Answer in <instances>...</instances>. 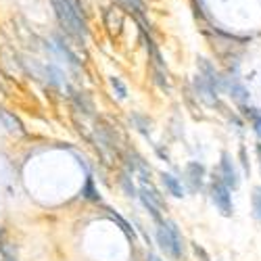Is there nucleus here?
Listing matches in <instances>:
<instances>
[{"label":"nucleus","instance_id":"4","mask_svg":"<svg viewBox=\"0 0 261 261\" xmlns=\"http://www.w3.org/2000/svg\"><path fill=\"white\" fill-rule=\"evenodd\" d=\"M194 88H197V96L201 100H205L207 105H215L217 102V96H215V88L213 86L199 73L197 77H194Z\"/></svg>","mask_w":261,"mask_h":261},{"label":"nucleus","instance_id":"5","mask_svg":"<svg viewBox=\"0 0 261 261\" xmlns=\"http://www.w3.org/2000/svg\"><path fill=\"white\" fill-rule=\"evenodd\" d=\"M161 182L165 184V188L169 190L171 197H176V199L184 197V186L176 176H171V173H161Z\"/></svg>","mask_w":261,"mask_h":261},{"label":"nucleus","instance_id":"14","mask_svg":"<svg viewBox=\"0 0 261 261\" xmlns=\"http://www.w3.org/2000/svg\"><path fill=\"white\" fill-rule=\"evenodd\" d=\"M241 157H243V167H245V171H249V161H247V153H245V146L241 148Z\"/></svg>","mask_w":261,"mask_h":261},{"label":"nucleus","instance_id":"1","mask_svg":"<svg viewBox=\"0 0 261 261\" xmlns=\"http://www.w3.org/2000/svg\"><path fill=\"white\" fill-rule=\"evenodd\" d=\"M155 236H157L159 249L165 255H169L173 259L182 257V236H180V232H178V228H176V224H173V222H161L157 226Z\"/></svg>","mask_w":261,"mask_h":261},{"label":"nucleus","instance_id":"15","mask_svg":"<svg viewBox=\"0 0 261 261\" xmlns=\"http://www.w3.org/2000/svg\"><path fill=\"white\" fill-rule=\"evenodd\" d=\"M3 259H5V261H13V259H11V257H9V255H7V251H5V253H3Z\"/></svg>","mask_w":261,"mask_h":261},{"label":"nucleus","instance_id":"10","mask_svg":"<svg viewBox=\"0 0 261 261\" xmlns=\"http://www.w3.org/2000/svg\"><path fill=\"white\" fill-rule=\"evenodd\" d=\"M111 217H113V220H115V222H117V224L121 226V230H123V232H125V234H127L129 238H132V241H134V230H132V228H129V224H127L125 220H121V217H119L117 213H115V215L111 213Z\"/></svg>","mask_w":261,"mask_h":261},{"label":"nucleus","instance_id":"11","mask_svg":"<svg viewBox=\"0 0 261 261\" xmlns=\"http://www.w3.org/2000/svg\"><path fill=\"white\" fill-rule=\"evenodd\" d=\"M111 84H113V88L117 90V96H119V98H125L127 90H125V86L121 84V80H119V77H111Z\"/></svg>","mask_w":261,"mask_h":261},{"label":"nucleus","instance_id":"8","mask_svg":"<svg viewBox=\"0 0 261 261\" xmlns=\"http://www.w3.org/2000/svg\"><path fill=\"white\" fill-rule=\"evenodd\" d=\"M251 203H253V215L261 222V186H255V188H253Z\"/></svg>","mask_w":261,"mask_h":261},{"label":"nucleus","instance_id":"12","mask_svg":"<svg viewBox=\"0 0 261 261\" xmlns=\"http://www.w3.org/2000/svg\"><path fill=\"white\" fill-rule=\"evenodd\" d=\"M192 251H194V255H197L201 261H209V255L205 253V249L203 247H199L197 243H192Z\"/></svg>","mask_w":261,"mask_h":261},{"label":"nucleus","instance_id":"2","mask_svg":"<svg viewBox=\"0 0 261 261\" xmlns=\"http://www.w3.org/2000/svg\"><path fill=\"white\" fill-rule=\"evenodd\" d=\"M211 199H213L215 207L220 209V213L224 217L232 215V194H230V188L222 180H213V184H211Z\"/></svg>","mask_w":261,"mask_h":261},{"label":"nucleus","instance_id":"6","mask_svg":"<svg viewBox=\"0 0 261 261\" xmlns=\"http://www.w3.org/2000/svg\"><path fill=\"white\" fill-rule=\"evenodd\" d=\"M186 176L190 178L192 186H194V188H197V186H201V184H203V176H205V167H203L201 163H197V161H190V163L186 165Z\"/></svg>","mask_w":261,"mask_h":261},{"label":"nucleus","instance_id":"17","mask_svg":"<svg viewBox=\"0 0 261 261\" xmlns=\"http://www.w3.org/2000/svg\"><path fill=\"white\" fill-rule=\"evenodd\" d=\"M259 155H261V148H259Z\"/></svg>","mask_w":261,"mask_h":261},{"label":"nucleus","instance_id":"13","mask_svg":"<svg viewBox=\"0 0 261 261\" xmlns=\"http://www.w3.org/2000/svg\"><path fill=\"white\" fill-rule=\"evenodd\" d=\"M253 125H255V132H257V136H261V113L253 115Z\"/></svg>","mask_w":261,"mask_h":261},{"label":"nucleus","instance_id":"9","mask_svg":"<svg viewBox=\"0 0 261 261\" xmlns=\"http://www.w3.org/2000/svg\"><path fill=\"white\" fill-rule=\"evenodd\" d=\"M129 180H132V178H129V176H127V173H123V176H121V186H123L125 194H127V197H138V192H136L134 184H132V182H129Z\"/></svg>","mask_w":261,"mask_h":261},{"label":"nucleus","instance_id":"7","mask_svg":"<svg viewBox=\"0 0 261 261\" xmlns=\"http://www.w3.org/2000/svg\"><path fill=\"white\" fill-rule=\"evenodd\" d=\"M0 119L5 121V125H7L9 132H13V134H25L23 123H21L15 115H11L9 111H5V109H0Z\"/></svg>","mask_w":261,"mask_h":261},{"label":"nucleus","instance_id":"16","mask_svg":"<svg viewBox=\"0 0 261 261\" xmlns=\"http://www.w3.org/2000/svg\"><path fill=\"white\" fill-rule=\"evenodd\" d=\"M148 261H159V257H155V255H148Z\"/></svg>","mask_w":261,"mask_h":261},{"label":"nucleus","instance_id":"3","mask_svg":"<svg viewBox=\"0 0 261 261\" xmlns=\"http://www.w3.org/2000/svg\"><path fill=\"white\" fill-rule=\"evenodd\" d=\"M220 169H222V182L228 186V188H238V184H241V180H238V171L230 159L228 153H222V161H220Z\"/></svg>","mask_w":261,"mask_h":261}]
</instances>
